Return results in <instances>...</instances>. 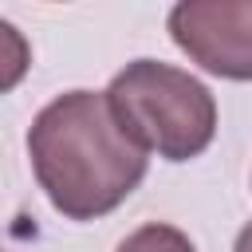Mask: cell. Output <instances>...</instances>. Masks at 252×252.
<instances>
[{"mask_svg":"<svg viewBox=\"0 0 252 252\" xmlns=\"http://www.w3.org/2000/svg\"><path fill=\"white\" fill-rule=\"evenodd\" d=\"M114 252H197L193 240L173 224H142L134 228Z\"/></svg>","mask_w":252,"mask_h":252,"instance_id":"277c9868","label":"cell"},{"mask_svg":"<svg viewBox=\"0 0 252 252\" xmlns=\"http://www.w3.org/2000/svg\"><path fill=\"white\" fill-rule=\"evenodd\" d=\"M232 252H252V220L240 228V236H236V248Z\"/></svg>","mask_w":252,"mask_h":252,"instance_id":"5b68a950","label":"cell"},{"mask_svg":"<svg viewBox=\"0 0 252 252\" xmlns=\"http://www.w3.org/2000/svg\"><path fill=\"white\" fill-rule=\"evenodd\" d=\"M28 154L39 189L71 220L118 209L150 165V150L126 134L110 98L94 91L51 98L28 130Z\"/></svg>","mask_w":252,"mask_h":252,"instance_id":"6da1fadb","label":"cell"},{"mask_svg":"<svg viewBox=\"0 0 252 252\" xmlns=\"http://www.w3.org/2000/svg\"><path fill=\"white\" fill-rule=\"evenodd\" d=\"M106 98L126 126V134L158 150L165 161H185L197 158L217 130V102L201 79H193L181 67L158 63V59H138L126 63L110 87Z\"/></svg>","mask_w":252,"mask_h":252,"instance_id":"7a4b0ae2","label":"cell"},{"mask_svg":"<svg viewBox=\"0 0 252 252\" xmlns=\"http://www.w3.org/2000/svg\"><path fill=\"white\" fill-rule=\"evenodd\" d=\"M173 43L220 79H252V0H189L169 12Z\"/></svg>","mask_w":252,"mask_h":252,"instance_id":"3957f363","label":"cell"}]
</instances>
